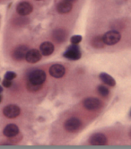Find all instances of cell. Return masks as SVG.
Listing matches in <instances>:
<instances>
[{"label": "cell", "instance_id": "obj_7", "mask_svg": "<svg viewBox=\"0 0 131 149\" xmlns=\"http://www.w3.org/2000/svg\"><path fill=\"white\" fill-rule=\"evenodd\" d=\"M84 107L88 110V111H95L98 110L102 106V102L95 97H89L84 99Z\"/></svg>", "mask_w": 131, "mask_h": 149}, {"label": "cell", "instance_id": "obj_11", "mask_svg": "<svg viewBox=\"0 0 131 149\" xmlns=\"http://www.w3.org/2000/svg\"><path fill=\"white\" fill-rule=\"evenodd\" d=\"M28 50H29L28 48L24 45H21V46L17 47L13 52L14 59H15L16 61H22L24 58H25Z\"/></svg>", "mask_w": 131, "mask_h": 149}, {"label": "cell", "instance_id": "obj_8", "mask_svg": "<svg viewBox=\"0 0 131 149\" xmlns=\"http://www.w3.org/2000/svg\"><path fill=\"white\" fill-rule=\"evenodd\" d=\"M89 142L92 146H105L108 143L107 137L102 133H96L92 135Z\"/></svg>", "mask_w": 131, "mask_h": 149}, {"label": "cell", "instance_id": "obj_5", "mask_svg": "<svg viewBox=\"0 0 131 149\" xmlns=\"http://www.w3.org/2000/svg\"><path fill=\"white\" fill-rule=\"evenodd\" d=\"M21 110L15 104H9L3 109V114L8 119H15L20 115Z\"/></svg>", "mask_w": 131, "mask_h": 149}, {"label": "cell", "instance_id": "obj_12", "mask_svg": "<svg viewBox=\"0 0 131 149\" xmlns=\"http://www.w3.org/2000/svg\"><path fill=\"white\" fill-rule=\"evenodd\" d=\"M73 8V4L71 2L66 1V0H62L58 5H57V11L59 14L65 15V14H68L71 12V10Z\"/></svg>", "mask_w": 131, "mask_h": 149}, {"label": "cell", "instance_id": "obj_13", "mask_svg": "<svg viewBox=\"0 0 131 149\" xmlns=\"http://www.w3.org/2000/svg\"><path fill=\"white\" fill-rule=\"evenodd\" d=\"M19 133V127L15 124H8L5 127L3 134L6 137H14Z\"/></svg>", "mask_w": 131, "mask_h": 149}, {"label": "cell", "instance_id": "obj_24", "mask_svg": "<svg viewBox=\"0 0 131 149\" xmlns=\"http://www.w3.org/2000/svg\"><path fill=\"white\" fill-rule=\"evenodd\" d=\"M66 1H68V2H71V3H74L76 0H66Z\"/></svg>", "mask_w": 131, "mask_h": 149}, {"label": "cell", "instance_id": "obj_10", "mask_svg": "<svg viewBox=\"0 0 131 149\" xmlns=\"http://www.w3.org/2000/svg\"><path fill=\"white\" fill-rule=\"evenodd\" d=\"M41 53L40 51H39L38 49H29L27 54H26V57H25V59L27 62L29 63H31V64H34V63H37L39 62L40 59H41Z\"/></svg>", "mask_w": 131, "mask_h": 149}, {"label": "cell", "instance_id": "obj_2", "mask_svg": "<svg viewBox=\"0 0 131 149\" xmlns=\"http://www.w3.org/2000/svg\"><path fill=\"white\" fill-rule=\"evenodd\" d=\"M46 80V74L41 69H35L29 74V81L36 84H42Z\"/></svg>", "mask_w": 131, "mask_h": 149}, {"label": "cell", "instance_id": "obj_16", "mask_svg": "<svg viewBox=\"0 0 131 149\" xmlns=\"http://www.w3.org/2000/svg\"><path fill=\"white\" fill-rule=\"evenodd\" d=\"M53 37H54V39H55L57 41L61 42V41L65 40L66 37H67V33H66V31L64 30L59 29V30L54 31Z\"/></svg>", "mask_w": 131, "mask_h": 149}, {"label": "cell", "instance_id": "obj_3", "mask_svg": "<svg viewBox=\"0 0 131 149\" xmlns=\"http://www.w3.org/2000/svg\"><path fill=\"white\" fill-rule=\"evenodd\" d=\"M81 50L79 47L75 44H72L64 53V57L70 60H78L81 58Z\"/></svg>", "mask_w": 131, "mask_h": 149}, {"label": "cell", "instance_id": "obj_21", "mask_svg": "<svg viewBox=\"0 0 131 149\" xmlns=\"http://www.w3.org/2000/svg\"><path fill=\"white\" fill-rule=\"evenodd\" d=\"M15 77H16V74L15 72H12V71H8L5 74V79H8V80L13 81Z\"/></svg>", "mask_w": 131, "mask_h": 149}, {"label": "cell", "instance_id": "obj_22", "mask_svg": "<svg viewBox=\"0 0 131 149\" xmlns=\"http://www.w3.org/2000/svg\"><path fill=\"white\" fill-rule=\"evenodd\" d=\"M2 84L3 86L6 87V88H9L11 86H12V80H8V79H5L2 81Z\"/></svg>", "mask_w": 131, "mask_h": 149}, {"label": "cell", "instance_id": "obj_18", "mask_svg": "<svg viewBox=\"0 0 131 149\" xmlns=\"http://www.w3.org/2000/svg\"><path fill=\"white\" fill-rule=\"evenodd\" d=\"M98 93H99L100 95L103 97H107L109 94H110V90H109L108 87H106L105 86H99L97 88Z\"/></svg>", "mask_w": 131, "mask_h": 149}, {"label": "cell", "instance_id": "obj_19", "mask_svg": "<svg viewBox=\"0 0 131 149\" xmlns=\"http://www.w3.org/2000/svg\"><path fill=\"white\" fill-rule=\"evenodd\" d=\"M41 86H42V84H33L30 81H28V83H27V88L31 92H37L41 88Z\"/></svg>", "mask_w": 131, "mask_h": 149}, {"label": "cell", "instance_id": "obj_25", "mask_svg": "<svg viewBox=\"0 0 131 149\" xmlns=\"http://www.w3.org/2000/svg\"><path fill=\"white\" fill-rule=\"evenodd\" d=\"M2 92H3V87L0 86V93H2Z\"/></svg>", "mask_w": 131, "mask_h": 149}, {"label": "cell", "instance_id": "obj_15", "mask_svg": "<svg viewBox=\"0 0 131 149\" xmlns=\"http://www.w3.org/2000/svg\"><path fill=\"white\" fill-rule=\"evenodd\" d=\"M99 77L102 80V82H103L105 84L109 86H115L116 82L114 80V78L112 77H111L110 74H108L106 73H101L99 74Z\"/></svg>", "mask_w": 131, "mask_h": 149}, {"label": "cell", "instance_id": "obj_9", "mask_svg": "<svg viewBox=\"0 0 131 149\" xmlns=\"http://www.w3.org/2000/svg\"><path fill=\"white\" fill-rule=\"evenodd\" d=\"M66 73V68L60 64H54L49 68V74L55 78H61Z\"/></svg>", "mask_w": 131, "mask_h": 149}, {"label": "cell", "instance_id": "obj_26", "mask_svg": "<svg viewBox=\"0 0 131 149\" xmlns=\"http://www.w3.org/2000/svg\"><path fill=\"white\" fill-rule=\"evenodd\" d=\"M129 115H130V117H131V110H130V112H129Z\"/></svg>", "mask_w": 131, "mask_h": 149}, {"label": "cell", "instance_id": "obj_27", "mask_svg": "<svg viewBox=\"0 0 131 149\" xmlns=\"http://www.w3.org/2000/svg\"><path fill=\"white\" fill-rule=\"evenodd\" d=\"M130 136H131V130H130Z\"/></svg>", "mask_w": 131, "mask_h": 149}, {"label": "cell", "instance_id": "obj_28", "mask_svg": "<svg viewBox=\"0 0 131 149\" xmlns=\"http://www.w3.org/2000/svg\"><path fill=\"white\" fill-rule=\"evenodd\" d=\"M36 1H40V0H36Z\"/></svg>", "mask_w": 131, "mask_h": 149}, {"label": "cell", "instance_id": "obj_1", "mask_svg": "<svg viewBox=\"0 0 131 149\" xmlns=\"http://www.w3.org/2000/svg\"><path fill=\"white\" fill-rule=\"evenodd\" d=\"M121 35L117 31H109L102 36V40L105 45H109V46L117 44L121 40Z\"/></svg>", "mask_w": 131, "mask_h": 149}, {"label": "cell", "instance_id": "obj_6", "mask_svg": "<svg viewBox=\"0 0 131 149\" xmlns=\"http://www.w3.org/2000/svg\"><path fill=\"white\" fill-rule=\"evenodd\" d=\"M33 11V6L29 2H21L16 6V13L21 16H26Z\"/></svg>", "mask_w": 131, "mask_h": 149}, {"label": "cell", "instance_id": "obj_17", "mask_svg": "<svg viewBox=\"0 0 131 149\" xmlns=\"http://www.w3.org/2000/svg\"><path fill=\"white\" fill-rule=\"evenodd\" d=\"M92 45L93 48H96V49H102L105 46V43L103 42V40H102V36H97V37H94L93 40H92Z\"/></svg>", "mask_w": 131, "mask_h": 149}, {"label": "cell", "instance_id": "obj_20", "mask_svg": "<svg viewBox=\"0 0 131 149\" xmlns=\"http://www.w3.org/2000/svg\"><path fill=\"white\" fill-rule=\"evenodd\" d=\"M82 36H80V35H74L73 37H71V39H70V42L72 44H75V45H77V44H79L80 42L82 41Z\"/></svg>", "mask_w": 131, "mask_h": 149}, {"label": "cell", "instance_id": "obj_14", "mask_svg": "<svg viewBox=\"0 0 131 149\" xmlns=\"http://www.w3.org/2000/svg\"><path fill=\"white\" fill-rule=\"evenodd\" d=\"M40 51L42 55L49 56L54 52V45L49 41H45L40 46Z\"/></svg>", "mask_w": 131, "mask_h": 149}, {"label": "cell", "instance_id": "obj_4", "mask_svg": "<svg viewBox=\"0 0 131 149\" xmlns=\"http://www.w3.org/2000/svg\"><path fill=\"white\" fill-rule=\"evenodd\" d=\"M81 126H82V122L77 118H70L68 120H66L64 124L65 130L68 132H75L79 130Z\"/></svg>", "mask_w": 131, "mask_h": 149}, {"label": "cell", "instance_id": "obj_23", "mask_svg": "<svg viewBox=\"0 0 131 149\" xmlns=\"http://www.w3.org/2000/svg\"><path fill=\"white\" fill-rule=\"evenodd\" d=\"M2 100H3V95H2L1 93H0V103H1Z\"/></svg>", "mask_w": 131, "mask_h": 149}]
</instances>
